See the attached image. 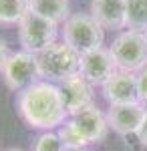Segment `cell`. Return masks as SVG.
Here are the masks:
<instances>
[{
  "instance_id": "1",
  "label": "cell",
  "mask_w": 147,
  "mask_h": 151,
  "mask_svg": "<svg viewBox=\"0 0 147 151\" xmlns=\"http://www.w3.org/2000/svg\"><path fill=\"white\" fill-rule=\"evenodd\" d=\"M16 109L24 123L40 133L55 131L68 119L58 85L43 79L18 93Z\"/></svg>"
},
{
  "instance_id": "2",
  "label": "cell",
  "mask_w": 147,
  "mask_h": 151,
  "mask_svg": "<svg viewBox=\"0 0 147 151\" xmlns=\"http://www.w3.org/2000/svg\"><path fill=\"white\" fill-rule=\"evenodd\" d=\"M61 40L75 48L79 55L101 48L105 42V28L97 22L89 12L71 14L61 24Z\"/></svg>"
},
{
  "instance_id": "3",
  "label": "cell",
  "mask_w": 147,
  "mask_h": 151,
  "mask_svg": "<svg viewBox=\"0 0 147 151\" xmlns=\"http://www.w3.org/2000/svg\"><path fill=\"white\" fill-rule=\"evenodd\" d=\"M109 52L115 60L117 70L139 73L147 67V38L141 30L125 28L115 36L109 45Z\"/></svg>"
},
{
  "instance_id": "4",
  "label": "cell",
  "mask_w": 147,
  "mask_h": 151,
  "mask_svg": "<svg viewBox=\"0 0 147 151\" xmlns=\"http://www.w3.org/2000/svg\"><path fill=\"white\" fill-rule=\"evenodd\" d=\"M36 58H38V69H40L43 81L58 85L61 81L79 73L81 55L61 38L46 50H43L40 55H36Z\"/></svg>"
},
{
  "instance_id": "5",
  "label": "cell",
  "mask_w": 147,
  "mask_h": 151,
  "mask_svg": "<svg viewBox=\"0 0 147 151\" xmlns=\"http://www.w3.org/2000/svg\"><path fill=\"white\" fill-rule=\"evenodd\" d=\"M16 30H18L20 48L30 55H40L43 50H46L50 45H55L58 40L61 24L46 20L34 12H28L20 20V24L16 26Z\"/></svg>"
},
{
  "instance_id": "6",
  "label": "cell",
  "mask_w": 147,
  "mask_h": 151,
  "mask_svg": "<svg viewBox=\"0 0 147 151\" xmlns=\"http://www.w3.org/2000/svg\"><path fill=\"white\" fill-rule=\"evenodd\" d=\"M0 77L10 91H16V93L24 91L26 87L40 81V69H38L36 55H30L22 48L10 52L0 70Z\"/></svg>"
},
{
  "instance_id": "7",
  "label": "cell",
  "mask_w": 147,
  "mask_h": 151,
  "mask_svg": "<svg viewBox=\"0 0 147 151\" xmlns=\"http://www.w3.org/2000/svg\"><path fill=\"white\" fill-rule=\"evenodd\" d=\"M117 73V67H115V60L109 52V48H95V50H89V52H83L81 55V63H79V75L83 79L95 87V85H105Z\"/></svg>"
},
{
  "instance_id": "8",
  "label": "cell",
  "mask_w": 147,
  "mask_h": 151,
  "mask_svg": "<svg viewBox=\"0 0 147 151\" xmlns=\"http://www.w3.org/2000/svg\"><path fill=\"white\" fill-rule=\"evenodd\" d=\"M58 89H61L63 105L67 109L68 117L93 105V99H95L93 85L87 79H83L79 73L73 75V77H68V79H65V81H61L58 83Z\"/></svg>"
},
{
  "instance_id": "9",
  "label": "cell",
  "mask_w": 147,
  "mask_h": 151,
  "mask_svg": "<svg viewBox=\"0 0 147 151\" xmlns=\"http://www.w3.org/2000/svg\"><path fill=\"white\" fill-rule=\"evenodd\" d=\"M145 107L143 103H131V105H109L107 111V121L109 129H113L117 135H137L141 127V121L145 117Z\"/></svg>"
},
{
  "instance_id": "10",
  "label": "cell",
  "mask_w": 147,
  "mask_h": 151,
  "mask_svg": "<svg viewBox=\"0 0 147 151\" xmlns=\"http://www.w3.org/2000/svg\"><path fill=\"white\" fill-rule=\"evenodd\" d=\"M73 121V125L77 127L83 139L87 143H101L107 133H109V121H107V115L103 113L101 109H97L95 105H91L87 109H83L79 113L68 117Z\"/></svg>"
},
{
  "instance_id": "11",
  "label": "cell",
  "mask_w": 147,
  "mask_h": 151,
  "mask_svg": "<svg viewBox=\"0 0 147 151\" xmlns=\"http://www.w3.org/2000/svg\"><path fill=\"white\" fill-rule=\"evenodd\" d=\"M103 97L109 105H131L139 103L137 95V79L135 73H123L117 70L109 81L101 87Z\"/></svg>"
},
{
  "instance_id": "12",
  "label": "cell",
  "mask_w": 147,
  "mask_h": 151,
  "mask_svg": "<svg viewBox=\"0 0 147 151\" xmlns=\"http://www.w3.org/2000/svg\"><path fill=\"white\" fill-rule=\"evenodd\" d=\"M89 14L105 30L121 32L127 28L125 20V0H91Z\"/></svg>"
},
{
  "instance_id": "13",
  "label": "cell",
  "mask_w": 147,
  "mask_h": 151,
  "mask_svg": "<svg viewBox=\"0 0 147 151\" xmlns=\"http://www.w3.org/2000/svg\"><path fill=\"white\" fill-rule=\"evenodd\" d=\"M28 4H30V12L57 24H63L71 16L68 0H28Z\"/></svg>"
},
{
  "instance_id": "14",
  "label": "cell",
  "mask_w": 147,
  "mask_h": 151,
  "mask_svg": "<svg viewBox=\"0 0 147 151\" xmlns=\"http://www.w3.org/2000/svg\"><path fill=\"white\" fill-rule=\"evenodd\" d=\"M28 12V0H0V24L4 26H18Z\"/></svg>"
},
{
  "instance_id": "15",
  "label": "cell",
  "mask_w": 147,
  "mask_h": 151,
  "mask_svg": "<svg viewBox=\"0 0 147 151\" xmlns=\"http://www.w3.org/2000/svg\"><path fill=\"white\" fill-rule=\"evenodd\" d=\"M125 20L131 30H147V0H125Z\"/></svg>"
},
{
  "instance_id": "16",
  "label": "cell",
  "mask_w": 147,
  "mask_h": 151,
  "mask_svg": "<svg viewBox=\"0 0 147 151\" xmlns=\"http://www.w3.org/2000/svg\"><path fill=\"white\" fill-rule=\"evenodd\" d=\"M57 133H58V137H61V141H63V145H65V149H85L89 145L87 141L83 139V135L77 131V127L73 125L71 119H67L57 129Z\"/></svg>"
},
{
  "instance_id": "17",
  "label": "cell",
  "mask_w": 147,
  "mask_h": 151,
  "mask_svg": "<svg viewBox=\"0 0 147 151\" xmlns=\"http://www.w3.org/2000/svg\"><path fill=\"white\" fill-rule=\"evenodd\" d=\"M32 151H65V145L57 131H43L34 139Z\"/></svg>"
},
{
  "instance_id": "18",
  "label": "cell",
  "mask_w": 147,
  "mask_h": 151,
  "mask_svg": "<svg viewBox=\"0 0 147 151\" xmlns=\"http://www.w3.org/2000/svg\"><path fill=\"white\" fill-rule=\"evenodd\" d=\"M137 79V95H139V103H147V67L135 73Z\"/></svg>"
},
{
  "instance_id": "19",
  "label": "cell",
  "mask_w": 147,
  "mask_h": 151,
  "mask_svg": "<svg viewBox=\"0 0 147 151\" xmlns=\"http://www.w3.org/2000/svg\"><path fill=\"white\" fill-rule=\"evenodd\" d=\"M137 139L141 145H145L147 147V111H145V117H143V121H141V127L137 131Z\"/></svg>"
},
{
  "instance_id": "20",
  "label": "cell",
  "mask_w": 147,
  "mask_h": 151,
  "mask_svg": "<svg viewBox=\"0 0 147 151\" xmlns=\"http://www.w3.org/2000/svg\"><path fill=\"white\" fill-rule=\"evenodd\" d=\"M8 55H10V50H8V47H6V42L0 38V70H2V67H4V63H6Z\"/></svg>"
},
{
  "instance_id": "21",
  "label": "cell",
  "mask_w": 147,
  "mask_h": 151,
  "mask_svg": "<svg viewBox=\"0 0 147 151\" xmlns=\"http://www.w3.org/2000/svg\"><path fill=\"white\" fill-rule=\"evenodd\" d=\"M6 151H24V149H16V147H12V149H6Z\"/></svg>"
},
{
  "instance_id": "22",
  "label": "cell",
  "mask_w": 147,
  "mask_h": 151,
  "mask_svg": "<svg viewBox=\"0 0 147 151\" xmlns=\"http://www.w3.org/2000/svg\"><path fill=\"white\" fill-rule=\"evenodd\" d=\"M65 151H87V149H65Z\"/></svg>"
},
{
  "instance_id": "23",
  "label": "cell",
  "mask_w": 147,
  "mask_h": 151,
  "mask_svg": "<svg viewBox=\"0 0 147 151\" xmlns=\"http://www.w3.org/2000/svg\"><path fill=\"white\" fill-rule=\"evenodd\" d=\"M145 38H147V30H145Z\"/></svg>"
}]
</instances>
